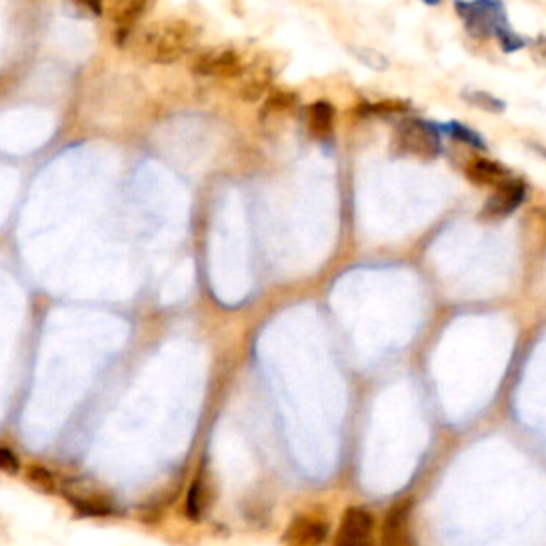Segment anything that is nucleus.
Returning <instances> with one entry per match:
<instances>
[{
  "mask_svg": "<svg viewBox=\"0 0 546 546\" xmlns=\"http://www.w3.org/2000/svg\"><path fill=\"white\" fill-rule=\"evenodd\" d=\"M199 28L184 18L158 20L137 32V50L156 64H173L195 52Z\"/></svg>",
  "mask_w": 546,
  "mask_h": 546,
  "instance_id": "obj_1",
  "label": "nucleus"
},
{
  "mask_svg": "<svg viewBox=\"0 0 546 546\" xmlns=\"http://www.w3.org/2000/svg\"><path fill=\"white\" fill-rule=\"evenodd\" d=\"M58 491L79 517L109 519L118 515L116 497L111 495L103 485L94 483L92 478H84V476L67 478L62 480Z\"/></svg>",
  "mask_w": 546,
  "mask_h": 546,
  "instance_id": "obj_2",
  "label": "nucleus"
},
{
  "mask_svg": "<svg viewBox=\"0 0 546 546\" xmlns=\"http://www.w3.org/2000/svg\"><path fill=\"white\" fill-rule=\"evenodd\" d=\"M391 150L395 156L433 160L442 154L440 128L421 118L401 120L393 133Z\"/></svg>",
  "mask_w": 546,
  "mask_h": 546,
  "instance_id": "obj_3",
  "label": "nucleus"
},
{
  "mask_svg": "<svg viewBox=\"0 0 546 546\" xmlns=\"http://www.w3.org/2000/svg\"><path fill=\"white\" fill-rule=\"evenodd\" d=\"M455 9L468 35L476 39L493 37L497 28L508 24L502 0H457Z\"/></svg>",
  "mask_w": 546,
  "mask_h": 546,
  "instance_id": "obj_4",
  "label": "nucleus"
},
{
  "mask_svg": "<svg viewBox=\"0 0 546 546\" xmlns=\"http://www.w3.org/2000/svg\"><path fill=\"white\" fill-rule=\"evenodd\" d=\"M246 62L235 47H210L195 54L190 62V71L201 77H218V79H237L246 73Z\"/></svg>",
  "mask_w": 546,
  "mask_h": 546,
  "instance_id": "obj_5",
  "label": "nucleus"
},
{
  "mask_svg": "<svg viewBox=\"0 0 546 546\" xmlns=\"http://www.w3.org/2000/svg\"><path fill=\"white\" fill-rule=\"evenodd\" d=\"M525 192H527V188L521 180L508 178L506 182L493 188V195L487 199L483 212H480V218L495 222V220H502V218L510 216L512 212H517V207L525 199Z\"/></svg>",
  "mask_w": 546,
  "mask_h": 546,
  "instance_id": "obj_6",
  "label": "nucleus"
},
{
  "mask_svg": "<svg viewBox=\"0 0 546 546\" xmlns=\"http://www.w3.org/2000/svg\"><path fill=\"white\" fill-rule=\"evenodd\" d=\"M335 546H374V519L363 508H348L337 529Z\"/></svg>",
  "mask_w": 546,
  "mask_h": 546,
  "instance_id": "obj_7",
  "label": "nucleus"
},
{
  "mask_svg": "<svg viewBox=\"0 0 546 546\" xmlns=\"http://www.w3.org/2000/svg\"><path fill=\"white\" fill-rule=\"evenodd\" d=\"M382 546H416L410 529V502H397L382 527Z\"/></svg>",
  "mask_w": 546,
  "mask_h": 546,
  "instance_id": "obj_8",
  "label": "nucleus"
},
{
  "mask_svg": "<svg viewBox=\"0 0 546 546\" xmlns=\"http://www.w3.org/2000/svg\"><path fill=\"white\" fill-rule=\"evenodd\" d=\"M152 3L154 0H116L114 9H111V18H114L118 26V43H124L128 37H133L135 26L150 11Z\"/></svg>",
  "mask_w": 546,
  "mask_h": 546,
  "instance_id": "obj_9",
  "label": "nucleus"
},
{
  "mask_svg": "<svg viewBox=\"0 0 546 546\" xmlns=\"http://www.w3.org/2000/svg\"><path fill=\"white\" fill-rule=\"evenodd\" d=\"M329 534L327 523L316 517H297L286 529V546H323Z\"/></svg>",
  "mask_w": 546,
  "mask_h": 546,
  "instance_id": "obj_10",
  "label": "nucleus"
},
{
  "mask_svg": "<svg viewBox=\"0 0 546 546\" xmlns=\"http://www.w3.org/2000/svg\"><path fill=\"white\" fill-rule=\"evenodd\" d=\"M212 504H214V480L205 470H201L199 476H195V480L190 483V489L186 495V517L197 523L207 515V510L212 508Z\"/></svg>",
  "mask_w": 546,
  "mask_h": 546,
  "instance_id": "obj_11",
  "label": "nucleus"
},
{
  "mask_svg": "<svg viewBox=\"0 0 546 546\" xmlns=\"http://www.w3.org/2000/svg\"><path fill=\"white\" fill-rule=\"evenodd\" d=\"M465 178H468L474 186H483V188H495L500 186L502 182H506L508 178H512L510 171L495 163L491 158H474L465 167Z\"/></svg>",
  "mask_w": 546,
  "mask_h": 546,
  "instance_id": "obj_12",
  "label": "nucleus"
},
{
  "mask_svg": "<svg viewBox=\"0 0 546 546\" xmlns=\"http://www.w3.org/2000/svg\"><path fill=\"white\" fill-rule=\"evenodd\" d=\"M305 124L314 139H329L335 128V109L329 101H314L305 107Z\"/></svg>",
  "mask_w": 546,
  "mask_h": 546,
  "instance_id": "obj_13",
  "label": "nucleus"
},
{
  "mask_svg": "<svg viewBox=\"0 0 546 546\" xmlns=\"http://www.w3.org/2000/svg\"><path fill=\"white\" fill-rule=\"evenodd\" d=\"M442 131H446L453 139L465 143V146H470V148H476V150H485L487 148V143L483 141V137H480L476 131H472L470 126H465L461 122L446 124V126H442Z\"/></svg>",
  "mask_w": 546,
  "mask_h": 546,
  "instance_id": "obj_14",
  "label": "nucleus"
},
{
  "mask_svg": "<svg viewBox=\"0 0 546 546\" xmlns=\"http://www.w3.org/2000/svg\"><path fill=\"white\" fill-rule=\"evenodd\" d=\"M463 99L468 101L470 105L478 107V109L489 111V114H502V111L506 109L504 101L495 99L493 94L483 92V90H465V92H463Z\"/></svg>",
  "mask_w": 546,
  "mask_h": 546,
  "instance_id": "obj_15",
  "label": "nucleus"
},
{
  "mask_svg": "<svg viewBox=\"0 0 546 546\" xmlns=\"http://www.w3.org/2000/svg\"><path fill=\"white\" fill-rule=\"evenodd\" d=\"M493 37L497 39V43H500V47H502V50H504L506 54H512V52L521 50V47L529 45V41L523 39L521 35H517V32L510 28V24H504V26L497 28Z\"/></svg>",
  "mask_w": 546,
  "mask_h": 546,
  "instance_id": "obj_16",
  "label": "nucleus"
},
{
  "mask_svg": "<svg viewBox=\"0 0 546 546\" xmlns=\"http://www.w3.org/2000/svg\"><path fill=\"white\" fill-rule=\"evenodd\" d=\"M28 480L45 493H58V487H60L56 476L47 468H41V465H32L30 472H28Z\"/></svg>",
  "mask_w": 546,
  "mask_h": 546,
  "instance_id": "obj_17",
  "label": "nucleus"
},
{
  "mask_svg": "<svg viewBox=\"0 0 546 546\" xmlns=\"http://www.w3.org/2000/svg\"><path fill=\"white\" fill-rule=\"evenodd\" d=\"M363 109L367 111V114L389 116V114H404V111L410 109V105L406 101H380L376 105H365Z\"/></svg>",
  "mask_w": 546,
  "mask_h": 546,
  "instance_id": "obj_18",
  "label": "nucleus"
},
{
  "mask_svg": "<svg viewBox=\"0 0 546 546\" xmlns=\"http://www.w3.org/2000/svg\"><path fill=\"white\" fill-rule=\"evenodd\" d=\"M20 470H22V461H20V457L15 455V453L11 451V448L0 446V472L15 476V474H20Z\"/></svg>",
  "mask_w": 546,
  "mask_h": 546,
  "instance_id": "obj_19",
  "label": "nucleus"
},
{
  "mask_svg": "<svg viewBox=\"0 0 546 546\" xmlns=\"http://www.w3.org/2000/svg\"><path fill=\"white\" fill-rule=\"evenodd\" d=\"M295 103H297V99H295V94H291V92L273 94L271 99L267 101V105H265L263 116H265V114H273V111H288Z\"/></svg>",
  "mask_w": 546,
  "mask_h": 546,
  "instance_id": "obj_20",
  "label": "nucleus"
},
{
  "mask_svg": "<svg viewBox=\"0 0 546 546\" xmlns=\"http://www.w3.org/2000/svg\"><path fill=\"white\" fill-rule=\"evenodd\" d=\"M77 7H82L84 11L92 15H101L105 11V0H71Z\"/></svg>",
  "mask_w": 546,
  "mask_h": 546,
  "instance_id": "obj_21",
  "label": "nucleus"
},
{
  "mask_svg": "<svg viewBox=\"0 0 546 546\" xmlns=\"http://www.w3.org/2000/svg\"><path fill=\"white\" fill-rule=\"evenodd\" d=\"M532 56L538 64H542V67H546V37H538L534 39L532 43Z\"/></svg>",
  "mask_w": 546,
  "mask_h": 546,
  "instance_id": "obj_22",
  "label": "nucleus"
},
{
  "mask_svg": "<svg viewBox=\"0 0 546 546\" xmlns=\"http://www.w3.org/2000/svg\"><path fill=\"white\" fill-rule=\"evenodd\" d=\"M423 3H425V5H431V7H433V5H440V3H442V0H423Z\"/></svg>",
  "mask_w": 546,
  "mask_h": 546,
  "instance_id": "obj_23",
  "label": "nucleus"
}]
</instances>
